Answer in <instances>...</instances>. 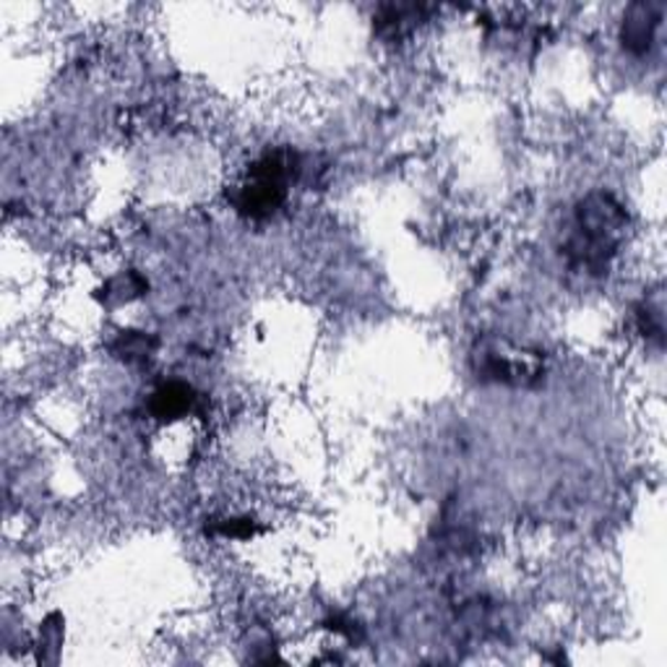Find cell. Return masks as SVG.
I'll use <instances>...</instances> for the list:
<instances>
[{
	"mask_svg": "<svg viewBox=\"0 0 667 667\" xmlns=\"http://www.w3.org/2000/svg\"><path fill=\"white\" fill-rule=\"evenodd\" d=\"M204 407H207V396L198 394L194 386L183 381L162 383L149 400V413L157 417L160 423H175L188 415H204Z\"/></svg>",
	"mask_w": 667,
	"mask_h": 667,
	"instance_id": "cell-5",
	"label": "cell"
},
{
	"mask_svg": "<svg viewBox=\"0 0 667 667\" xmlns=\"http://www.w3.org/2000/svg\"><path fill=\"white\" fill-rule=\"evenodd\" d=\"M472 365L480 381L501 386L529 389L543 379V354L527 347H516L506 339H485L472 352Z\"/></svg>",
	"mask_w": 667,
	"mask_h": 667,
	"instance_id": "cell-3",
	"label": "cell"
},
{
	"mask_svg": "<svg viewBox=\"0 0 667 667\" xmlns=\"http://www.w3.org/2000/svg\"><path fill=\"white\" fill-rule=\"evenodd\" d=\"M157 337L146 331H120L116 342L110 345V350L116 358L125 360V363H146L157 350Z\"/></svg>",
	"mask_w": 667,
	"mask_h": 667,
	"instance_id": "cell-8",
	"label": "cell"
},
{
	"mask_svg": "<svg viewBox=\"0 0 667 667\" xmlns=\"http://www.w3.org/2000/svg\"><path fill=\"white\" fill-rule=\"evenodd\" d=\"M99 297H102L105 305H123L136 300V297L149 293V280L144 274L139 272H123L118 276H110L108 282H105V287L99 289Z\"/></svg>",
	"mask_w": 667,
	"mask_h": 667,
	"instance_id": "cell-7",
	"label": "cell"
},
{
	"mask_svg": "<svg viewBox=\"0 0 667 667\" xmlns=\"http://www.w3.org/2000/svg\"><path fill=\"white\" fill-rule=\"evenodd\" d=\"M326 628L329 631H334V634H339V636H345L347 642H352V644H358V642H363V626H360L358 621H352L350 615H342V613H337V615H331L329 621L324 623Z\"/></svg>",
	"mask_w": 667,
	"mask_h": 667,
	"instance_id": "cell-11",
	"label": "cell"
},
{
	"mask_svg": "<svg viewBox=\"0 0 667 667\" xmlns=\"http://www.w3.org/2000/svg\"><path fill=\"white\" fill-rule=\"evenodd\" d=\"M636 321H638V329H642L644 337L657 339V342H663V331H665V321H663V305L644 303L642 308H638Z\"/></svg>",
	"mask_w": 667,
	"mask_h": 667,
	"instance_id": "cell-10",
	"label": "cell"
},
{
	"mask_svg": "<svg viewBox=\"0 0 667 667\" xmlns=\"http://www.w3.org/2000/svg\"><path fill=\"white\" fill-rule=\"evenodd\" d=\"M211 535L225 537V540H251L259 535V524L251 516H232V520H222L211 527Z\"/></svg>",
	"mask_w": 667,
	"mask_h": 667,
	"instance_id": "cell-9",
	"label": "cell"
},
{
	"mask_svg": "<svg viewBox=\"0 0 667 667\" xmlns=\"http://www.w3.org/2000/svg\"><path fill=\"white\" fill-rule=\"evenodd\" d=\"M305 177V157L293 149H274L251 162L240 183L230 188L232 209L251 222H264L287 204L289 188Z\"/></svg>",
	"mask_w": 667,
	"mask_h": 667,
	"instance_id": "cell-2",
	"label": "cell"
},
{
	"mask_svg": "<svg viewBox=\"0 0 667 667\" xmlns=\"http://www.w3.org/2000/svg\"><path fill=\"white\" fill-rule=\"evenodd\" d=\"M430 9L428 6H417V3H389L381 6L379 13H375V34L383 40L394 42L407 37L417 30V24L428 17Z\"/></svg>",
	"mask_w": 667,
	"mask_h": 667,
	"instance_id": "cell-6",
	"label": "cell"
},
{
	"mask_svg": "<svg viewBox=\"0 0 667 667\" xmlns=\"http://www.w3.org/2000/svg\"><path fill=\"white\" fill-rule=\"evenodd\" d=\"M659 21H663V3H652V0H642V3H631L626 13H623L621 24V42L631 55H647L657 40Z\"/></svg>",
	"mask_w": 667,
	"mask_h": 667,
	"instance_id": "cell-4",
	"label": "cell"
},
{
	"mask_svg": "<svg viewBox=\"0 0 667 667\" xmlns=\"http://www.w3.org/2000/svg\"><path fill=\"white\" fill-rule=\"evenodd\" d=\"M628 215L610 194H589L573 211V230L566 240V259L577 272L598 276L610 266L626 238Z\"/></svg>",
	"mask_w": 667,
	"mask_h": 667,
	"instance_id": "cell-1",
	"label": "cell"
}]
</instances>
